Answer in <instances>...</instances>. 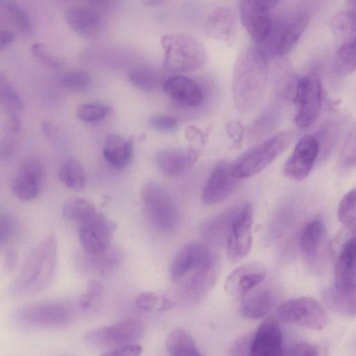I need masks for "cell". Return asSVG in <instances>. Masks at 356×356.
Masks as SVG:
<instances>
[{
    "instance_id": "cell-37",
    "label": "cell",
    "mask_w": 356,
    "mask_h": 356,
    "mask_svg": "<svg viewBox=\"0 0 356 356\" xmlns=\"http://www.w3.org/2000/svg\"><path fill=\"white\" fill-rule=\"evenodd\" d=\"M330 28L337 38L349 40L356 37V13L350 9L339 11L332 17Z\"/></svg>"
},
{
    "instance_id": "cell-30",
    "label": "cell",
    "mask_w": 356,
    "mask_h": 356,
    "mask_svg": "<svg viewBox=\"0 0 356 356\" xmlns=\"http://www.w3.org/2000/svg\"><path fill=\"white\" fill-rule=\"evenodd\" d=\"M165 345L170 356H202L191 336L182 329L171 331Z\"/></svg>"
},
{
    "instance_id": "cell-41",
    "label": "cell",
    "mask_w": 356,
    "mask_h": 356,
    "mask_svg": "<svg viewBox=\"0 0 356 356\" xmlns=\"http://www.w3.org/2000/svg\"><path fill=\"white\" fill-rule=\"evenodd\" d=\"M337 216L339 220L346 227L356 224V188L348 191L341 200Z\"/></svg>"
},
{
    "instance_id": "cell-46",
    "label": "cell",
    "mask_w": 356,
    "mask_h": 356,
    "mask_svg": "<svg viewBox=\"0 0 356 356\" xmlns=\"http://www.w3.org/2000/svg\"><path fill=\"white\" fill-rule=\"evenodd\" d=\"M339 122H329L327 125H325L321 131L320 138H317L319 147L320 152L323 151L327 152L331 148L333 142H334L339 133Z\"/></svg>"
},
{
    "instance_id": "cell-38",
    "label": "cell",
    "mask_w": 356,
    "mask_h": 356,
    "mask_svg": "<svg viewBox=\"0 0 356 356\" xmlns=\"http://www.w3.org/2000/svg\"><path fill=\"white\" fill-rule=\"evenodd\" d=\"M3 8L10 22L21 33L29 34L33 24L28 11L15 1H2Z\"/></svg>"
},
{
    "instance_id": "cell-14",
    "label": "cell",
    "mask_w": 356,
    "mask_h": 356,
    "mask_svg": "<svg viewBox=\"0 0 356 356\" xmlns=\"http://www.w3.org/2000/svg\"><path fill=\"white\" fill-rule=\"evenodd\" d=\"M143 333L144 327L141 322L135 319H127L92 330L84 337L92 344L119 346L134 343L140 339Z\"/></svg>"
},
{
    "instance_id": "cell-31",
    "label": "cell",
    "mask_w": 356,
    "mask_h": 356,
    "mask_svg": "<svg viewBox=\"0 0 356 356\" xmlns=\"http://www.w3.org/2000/svg\"><path fill=\"white\" fill-rule=\"evenodd\" d=\"M279 118L278 111L274 106L266 108L250 124L247 136L252 141L265 138L277 126Z\"/></svg>"
},
{
    "instance_id": "cell-49",
    "label": "cell",
    "mask_w": 356,
    "mask_h": 356,
    "mask_svg": "<svg viewBox=\"0 0 356 356\" xmlns=\"http://www.w3.org/2000/svg\"><path fill=\"white\" fill-rule=\"evenodd\" d=\"M148 124L159 131L170 133L176 129L178 122L172 116L154 115L149 118Z\"/></svg>"
},
{
    "instance_id": "cell-53",
    "label": "cell",
    "mask_w": 356,
    "mask_h": 356,
    "mask_svg": "<svg viewBox=\"0 0 356 356\" xmlns=\"http://www.w3.org/2000/svg\"><path fill=\"white\" fill-rule=\"evenodd\" d=\"M252 338L243 337L237 340L231 349L232 356H250Z\"/></svg>"
},
{
    "instance_id": "cell-15",
    "label": "cell",
    "mask_w": 356,
    "mask_h": 356,
    "mask_svg": "<svg viewBox=\"0 0 356 356\" xmlns=\"http://www.w3.org/2000/svg\"><path fill=\"white\" fill-rule=\"evenodd\" d=\"M320 153V147L316 137L307 134L296 143L291 154L285 162L283 172L288 178L302 181L312 170Z\"/></svg>"
},
{
    "instance_id": "cell-58",
    "label": "cell",
    "mask_w": 356,
    "mask_h": 356,
    "mask_svg": "<svg viewBox=\"0 0 356 356\" xmlns=\"http://www.w3.org/2000/svg\"><path fill=\"white\" fill-rule=\"evenodd\" d=\"M42 131L43 133L49 138H51L55 135V129L52 124L49 122L44 121L42 123Z\"/></svg>"
},
{
    "instance_id": "cell-2",
    "label": "cell",
    "mask_w": 356,
    "mask_h": 356,
    "mask_svg": "<svg viewBox=\"0 0 356 356\" xmlns=\"http://www.w3.org/2000/svg\"><path fill=\"white\" fill-rule=\"evenodd\" d=\"M57 264V241L51 234L29 252L10 286V293L22 296L45 290L54 279Z\"/></svg>"
},
{
    "instance_id": "cell-25",
    "label": "cell",
    "mask_w": 356,
    "mask_h": 356,
    "mask_svg": "<svg viewBox=\"0 0 356 356\" xmlns=\"http://www.w3.org/2000/svg\"><path fill=\"white\" fill-rule=\"evenodd\" d=\"M65 18L69 26L76 33L86 38L97 33L102 26L99 13L90 7L70 6L65 11Z\"/></svg>"
},
{
    "instance_id": "cell-18",
    "label": "cell",
    "mask_w": 356,
    "mask_h": 356,
    "mask_svg": "<svg viewBox=\"0 0 356 356\" xmlns=\"http://www.w3.org/2000/svg\"><path fill=\"white\" fill-rule=\"evenodd\" d=\"M238 180L233 174L232 163L220 162L213 169L204 187L203 203L211 205L224 201L234 191Z\"/></svg>"
},
{
    "instance_id": "cell-1",
    "label": "cell",
    "mask_w": 356,
    "mask_h": 356,
    "mask_svg": "<svg viewBox=\"0 0 356 356\" xmlns=\"http://www.w3.org/2000/svg\"><path fill=\"white\" fill-rule=\"evenodd\" d=\"M268 56L257 45L243 49L233 68L232 93L238 111L248 114L262 101L268 79Z\"/></svg>"
},
{
    "instance_id": "cell-56",
    "label": "cell",
    "mask_w": 356,
    "mask_h": 356,
    "mask_svg": "<svg viewBox=\"0 0 356 356\" xmlns=\"http://www.w3.org/2000/svg\"><path fill=\"white\" fill-rule=\"evenodd\" d=\"M186 135L189 140L195 141H204V133L200 129L194 126H189L186 128Z\"/></svg>"
},
{
    "instance_id": "cell-6",
    "label": "cell",
    "mask_w": 356,
    "mask_h": 356,
    "mask_svg": "<svg viewBox=\"0 0 356 356\" xmlns=\"http://www.w3.org/2000/svg\"><path fill=\"white\" fill-rule=\"evenodd\" d=\"M141 198L147 216L157 231L168 234L175 230L179 222L178 208L162 186L154 181L147 182L142 188Z\"/></svg>"
},
{
    "instance_id": "cell-33",
    "label": "cell",
    "mask_w": 356,
    "mask_h": 356,
    "mask_svg": "<svg viewBox=\"0 0 356 356\" xmlns=\"http://www.w3.org/2000/svg\"><path fill=\"white\" fill-rule=\"evenodd\" d=\"M128 79L136 88L145 91L156 89L161 82L160 72L148 65L133 67L128 73Z\"/></svg>"
},
{
    "instance_id": "cell-32",
    "label": "cell",
    "mask_w": 356,
    "mask_h": 356,
    "mask_svg": "<svg viewBox=\"0 0 356 356\" xmlns=\"http://www.w3.org/2000/svg\"><path fill=\"white\" fill-rule=\"evenodd\" d=\"M122 261L121 252L111 247L106 251L97 254H86L85 264L87 270L104 275L115 270Z\"/></svg>"
},
{
    "instance_id": "cell-13",
    "label": "cell",
    "mask_w": 356,
    "mask_h": 356,
    "mask_svg": "<svg viewBox=\"0 0 356 356\" xmlns=\"http://www.w3.org/2000/svg\"><path fill=\"white\" fill-rule=\"evenodd\" d=\"M219 270L218 259H212L193 269L179 280L178 293L186 303L195 304L201 301L213 286Z\"/></svg>"
},
{
    "instance_id": "cell-22",
    "label": "cell",
    "mask_w": 356,
    "mask_h": 356,
    "mask_svg": "<svg viewBox=\"0 0 356 356\" xmlns=\"http://www.w3.org/2000/svg\"><path fill=\"white\" fill-rule=\"evenodd\" d=\"M200 152L195 148H165L155 156L159 170L170 177L180 176L189 170L197 161Z\"/></svg>"
},
{
    "instance_id": "cell-36",
    "label": "cell",
    "mask_w": 356,
    "mask_h": 356,
    "mask_svg": "<svg viewBox=\"0 0 356 356\" xmlns=\"http://www.w3.org/2000/svg\"><path fill=\"white\" fill-rule=\"evenodd\" d=\"M58 177L64 185L74 191L82 190L86 183V173L81 163L74 159L66 161L60 167Z\"/></svg>"
},
{
    "instance_id": "cell-28",
    "label": "cell",
    "mask_w": 356,
    "mask_h": 356,
    "mask_svg": "<svg viewBox=\"0 0 356 356\" xmlns=\"http://www.w3.org/2000/svg\"><path fill=\"white\" fill-rule=\"evenodd\" d=\"M325 304L333 312L347 317H356V287L341 290L334 286L325 289L322 293Z\"/></svg>"
},
{
    "instance_id": "cell-23",
    "label": "cell",
    "mask_w": 356,
    "mask_h": 356,
    "mask_svg": "<svg viewBox=\"0 0 356 356\" xmlns=\"http://www.w3.org/2000/svg\"><path fill=\"white\" fill-rule=\"evenodd\" d=\"M162 88L170 99L184 106H198L204 99L199 86L193 80L182 75L168 77L163 82Z\"/></svg>"
},
{
    "instance_id": "cell-5",
    "label": "cell",
    "mask_w": 356,
    "mask_h": 356,
    "mask_svg": "<svg viewBox=\"0 0 356 356\" xmlns=\"http://www.w3.org/2000/svg\"><path fill=\"white\" fill-rule=\"evenodd\" d=\"M291 140V133L282 131L247 149L232 163L234 175L241 179L260 172L285 151Z\"/></svg>"
},
{
    "instance_id": "cell-12",
    "label": "cell",
    "mask_w": 356,
    "mask_h": 356,
    "mask_svg": "<svg viewBox=\"0 0 356 356\" xmlns=\"http://www.w3.org/2000/svg\"><path fill=\"white\" fill-rule=\"evenodd\" d=\"M79 225V239L86 254H97L111 248L117 225L104 214L97 211Z\"/></svg>"
},
{
    "instance_id": "cell-61",
    "label": "cell",
    "mask_w": 356,
    "mask_h": 356,
    "mask_svg": "<svg viewBox=\"0 0 356 356\" xmlns=\"http://www.w3.org/2000/svg\"><path fill=\"white\" fill-rule=\"evenodd\" d=\"M165 1H161V0H154V1H145V3H151V4H159V3H164Z\"/></svg>"
},
{
    "instance_id": "cell-21",
    "label": "cell",
    "mask_w": 356,
    "mask_h": 356,
    "mask_svg": "<svg viewBox=\"0 0 356 356\" xmlns=\"http://www.w3.org/2000/svg\"><path fill=\"white\" fill-rule=\"evenodd\" d=\"M282 333L277 320L266 318L252 337L250 356H284Z\"/></svg>"
},
{
    "instance_id": "cell-42",
    "label": "cell",
    "mask_w": 356,
    "mask_h": 356,
    "mask_svg": "<svg viewBox=\"0 0 356 356\" xmlns=\"http://www.w3.org/2000/svg\"><path fill=\"white\" fill-rule=\"evenodd\" d=\"M109 106L99 102L79 104L76 108L77 117L85 122H96L104 118L111 112Z\"/></svg>"
},
{
    "instance_id": "cell-26",
    "label": "cell",
    "mask_w": 356,
    "mask_h": 356,
    "mask_svg": "<svg viewBox=\"0 0 356 356\" xmlns=\"http://www.w3.org/2000/svg\"><path fill=\"white\" fill-rule=\"evenodd\" d=\"M236 13L227 6H219L208 16L205 23V31L210 38L229 41L236 27Z\"/></svg>"
},
{
    "instance_id": "cell-52",
    "label": "cell",
    "mask_w": 356,
    "mask_h": 356,
    "mask_svg": "<svg viewBox=\"0 0 356 356\" xmlns=\"http://www.w3.org/2000/svg\"><path fill=\"white\" fill-rule=\"evenodd\" d=\"M142 348L134 343L117 346L104 353L102 356H140Z\"/></svg>"
},
{
    "instance_id": "cell-55",
    "label": "cell",
    "mask_w": 356,
    "mask_h": 356,
    "mask_svg": "<svg viewBox=\"0 0 356 356\" xmlns=\"http://www.w3.org/2000/svg\"><path fill=\"white\" fill-rule=\"evenodd\" d=\"M17 262V255L16 252L10 250L8 251L5 255L3 259V270L6 273H9L12 271Z\"/></svg>"
},
{
    "instance_id": "cell-43",
    "label": "cell",
    "mask_w": 356,
    "mask_h": 356,
    "mask_svg": "<svg viewBox=\"0 0 356 356\" xmlns=\"http://www.w3.org/2000/svg\"><path fill=\"white\" fill-rule=\"evenodd\" d=\"M90 82L88 72L81 70L67 71L59 77V83L65 88L79 91L86 89Z\"/></svg>"
},
{
    "instance_id": "cell-9",
    "label": "cell",
    "mask_w": 356,
    "mask_h": 356,
    "mask_svg": "<svg viewBox=\"0 0 356 356\" xmlns=\"http://www.w3.org/2000/svg\"><path fill=\"white\" fill-rule=\"evenodd\" d=\"M72 316L73 312L69 305L57 301L26 304L15 313L18 323L35 327L61 326L70 322Z\"/></svg>"
},
{
    "instance_id": "cell-44",
    "label": "cell",
    "mask_w": 356,
    "mask_h": 356,
    "mask_svg": "<svg viewBox=\"0 0 356 356\" xmlns=\"http://www.w3.org/2000/svg\"><path fill=\"white\" fill-rule=\"evenodd\" d=\"M102 293V286L97 280H90L83 294L79 301V306L82 310H88L99 301Z\"/></svg>"
},
{
    "instance_id": "cell-19",
    "label": "cell",
    "mask_w": 356,
    "mask_h": 356,
    "mask_svg": "<svg viewBox=\"0 0 356 356\" xmlns=\"http://www.w3.org/2000/svg\"><path fill=\"white\" fill-rule=\"evenodd\" d=\"M338 243L342 242L334 266V286L341 290L356 287V238L345 232Z\"/></svg>"
},
{
    "instance_id": "cell-54",
    "label": "cell",
    "mask_w": 356,
    "mask_h": 356,
    "mask_svg": "<svg viewBox=\"0 0 356 356\" xmlns=\"http://www.w3.org/2000/svg\"><path fill=\"white\" fill-rule=\"evenodd\" d=\"M225 131L227 135L238 143L242 140L245 128L239 120H232L226 124Z\"/></svg>"
},
{
    "instance_id": "cell-59",
    "label": "cell",
    "mask_w": 356,
    "mask_h": 356,
    "mask_svg": "<svg viewBox=\"0 0 356 356\" xmlns=\"http://www.w3.org/2000/svg\"><path fill=\"white\" fill-rule=\"evenodd\" d=\"M346 228L348 229V230H347V232H345L346 234H348V235L356 238V224H355L354 225H353L350 227H346Z\"/></svg>"
},
{
    "instance_id": "cell-8",
    "label": "cell",
    "mask_w": 356,
    "mask_h": 356,
    "mask_svg": "<svg viewBox=\"0 0 356 356\" xmlns=\"http://www.w3.org/2000/svg\"><path fill=\"white\" fill-rule=\"evenodd\" d=\"M276 316L282 323L313 330L323 329L328 324L325 309L315 299L309 297L285 301L277 308Z\"/></svg>"
},
{
    "instance_id": "cell-39",
    "label": "cell",
    "mask_w": 356,
    "mask_h": 356,
    "mask_svg": "<svg viewBox=\"0 0 356 356\" xmlns=\"http://www.w3.org/2000/svg\"><path fill=\"white\" fill-rule=\"evenodd\" d=\"M236 209L223 213L208 222L204 227L205 237L212 242H219L228 234Z\"/></svg>"
},
{
    "instance_id": "cell-7",
    "label": "cell",
    "mask_w": 356,
    "mask_h": 356,
    "mask_svg": "<svg viewBox=\"0 0 356 356\" xmlns=\"http://www.w3.org/2000/svg\"><path fill=\"white\" fill-rule=\"evenodd\" d=\"M293 100L296 106V125L302 128L312 125L319 115L323 103V87L318 72L312 71L298 79Z\"/></svg>"
},
{
    "instance_id": "cell-34",
    "label": "cell",
    "mask_w": 356,
    "mask_h": 356,
    "mask_svg": "<svg viewBox=\"0 0 356 356\" xmlns=\"http://www.w3.org/2000/svg\"><path fill=\"white\" fill-rule=\"evenodd\" d=\"M332 67L339 75H348L356 71V37L348 40L335 53Z\"/></svg>"
},
{
    "instance_id": "cell-29",
    "label": "cell",
    "mask_w": 356,
    "mask_h": 356,
    "mask_svg": "<svg viewBox=\"0 0 356 356\" xmlns=\"http://www.w3.org/2000/svg\"><path fill=\"white\" fill-rule=\"evenodd\" d=\"M274 305V297L267 289L257 291L245 297L241 305L243 318L256 320L265 316Z\"/></svg>"
},
{
    "instance_id": "cell-3",
    "label": "cell",
    "mask_w": 356,
    "mask_h": 356,
    "mask_svg": "<svg viewBox=\"0 0 356 356\" xmlns=\"http://www.w3.org/2000/svg\"><path fill=\"white\" fill-rule=\"evenodd\" d=\"M309 19V16L304 10L291 7L278 8L277 5L272 10L268 38L260 47L268 57L281 58L285 56L305 31Z\"/></svg>"
},
{
    "instance_id": "cell-50",
    "label": "cell",
    "mask_w": 356,
    "mask_h": 356,
    "mask_svg": "<svg viewBox=\"0 0 356 356\" xmlns=\"http://www.w3.org/2000/svg\"><path fill=\"white\" fill-rule=\"evenodd\" d=\"M17 224L15 219L8 213L0 216V244L6 243L15 234Z\"/></svg>"
},
{
    "instance_id": "cell-24",
    "label": "cell",
    "mask_w": 356,
    "mask_h": 356,
    "mask_svg": "<svg viewBox=\"0 0 356 356\" xmlns=\"http://www.w3.org/2000/svg\"><path fill=\"white\" fill-rule=\"evenodd\" d=\"M326 241V227L321 220H313L304 227L300 234L299 246L304 259L309 266L316 265L321 259Z\"/></svg>"
},
{
    "instance_id": "cell-40",
    "label": "cell",
    "mask_w": 356,
    "mask_h": 356,
    "mask_svg": "<svg viewBox=\"0 0 356 356\" xmlns=\"http://www.w3.org/2000/svg\"><path fill=\"white\" fill-rule=\"evenodd\" d=\"M0 95L10 119L18 118L17 113L23 106L22 99L18 92L6 80L1 78Z\"/></svg>"
},
{
    "instance_id": "cell-60",
    "label": "cell",
    "mask_w": 356,
    "mask_h": 356,
    "mask_svg": "<svg viewBox=\"0 0 356 356\" xmlns=\"http://www.w3.org/2000/svg\"><path fill=\"white\" fill-rule=\"evenodd\" d=\"M348 9L352 10L356 13V1H348Z\"/></svg>"
},
{
    "instance_id": "cell-10",
    "label": "cell",
    "mask_w": 356,
    "mask_h": 356,
    "mask_svg": "<svg viewBox=\"0 0 356 356\" xmlns=\"http://www.w3.org/2000/svg\"><path fill=\"white\" fill-rule=\"evenodd\" d=\"M280 1L243 0L238 2L241 21L246 31L259 45L266 41L271 26L272 10Z\"/></svg>"
},
{
    "instance_id": "cell-17",
    "label": "cell",
    "mask_w": 356,
    "mask_h": 356,
    "mask_svg": "<svg viewBox=\"0 0 356 356\" xmlns=\"http://www.w3.org/2000/svg\"><path fill=\"white\" fill-rule=\"evenodd\" d=\"M267 275V268L260 262L244 264L232 271L225 282V290L235 298L245 297Z\"/></svg>"
},
{
    "instance_id": "cell-35",
    "label": "cell",
    "mask_w": 356,
    "mask_h": 356,
    "mask_svg": "<svg viewBox=\"0 0 356 356\" xmlns=\"http://www.w3.org/2000/svg\"><path fill=\"white\" fill-rule=\"evenodd\" d=\"M98 210L90 200L80 197H72L65 201L63 206L62 214L67 220L79 224L90 217Z\"/></svg>"
},
{
    "instance_id": "cell-47",
    "label": "cell",
    "mask_w": 356,
    "mask_h": 356,
    "mask_svg": "<svg viewBox=\"0 0 356 356\" xmlns=\"http://www.w3.org/2000/svg\"><path fill=\"white\" fill-rule=\"evenodd\" d=\"M341 161L344 167L356 165V127L352 130L343 145Z\"/></svg>"
},
{
    "instance_id": "cell-11",
    "label": "cell",
    "mask_w": 356,
    "mask_h": 356,
    "mask_svg": "<svg viewBox=\"0 0 356 356\" xmlns=\"http://www.w3.org/2000/svg\"><path fill=\"white\" fill-rule=\"evenodd\" d=\"M253 209L246 202L236 209L227 236V255L231 261L245 257L252 244Z\"/></svg>"
},
{
    "instance_id": "cell-20",
    "label": "cell",
    "mask_w": 356,
    "mask_h": 356,
    "mask_svg": "<svg viewBox=\"0 0 356 356\" xmlns=\"http://www.w3.org/2000/svg\"><path fill=\"white\" fill-rule=\"evenodd\" d=\"M214 256L203 243L190 242L185 244L172 260L170 267L171 279L177 282L190 271L205 264Z\"/></svg>"
},
{
    "instance_id": "cell-27",
    "label": "cell",
    "mask_w": 356,
    "mask_h": 356,
    "mask_svg": "<svg viewBox=\"0 0 356 356\" xmlns=\"http://www.w3.org/2000/svg\"><path fill=\"white\" fill-rule=\"evenodd\" d=\"M133 154V143L129 139L115 134H110L105 138L103 156L113 168H126L131 163Z\"/></svg>"
},
{
    "instance_id": "cell-51",
    "label": "cell",
    "mask_w": 356,
    "mask_h": 356,
    "mask_svg": "<svg viewBox=\"0 0 356 356\" xmlns=\"http://www.w3.org/2000/svg\"><path fill=\"white\" fill-rule=\"evenodd\" d=\"M322 348L311 343H300L289 350L286 356H324Z\"/></svg>"
},
{
    "instance_id": "cell-48",
    "label": "cell",
    "mask_w": 356,
    "mask_h": 356,
    "mask_svg": "<svg viewBox=\"0 0 356 356\" xmlns=\"http://www.w3.org/2000/svg\"><path fill=\"white\" fill-rule=\"evenodd\" d=\"M164 296L154 292H143L136 298V307L141 311H151L156 309L160 311Z\"/></svg>"
},
{
    "instance_id": "cell-4",
    "label": "cell",
    "mask_w": 356,
    "mask_h": 356,
    "mask_svg": "<svg viewBox=\"0 0 356 356\" xmlns=\"http://www.w3.org/2000/svg\"><path fill=\"white\" fill-rule=\"evenodd\" d=\"M164 50L163 67L168 72L183 73L202 68L208 53L197 39L184 34H168L161 38Z\"/></svg>"
},
{
    "instance_id": "cell-45",
    "label": "cell",
    "mask_w": 356,
    "mask_h": 356,
    "mask_svg": "<svg viewBox=\"0 0 356 356\" xmlns=\"http://www.w3.org/2000/svg\"><path fill=\"white\" fill-rule=\"evenodd\" d=\"M31 51L38 60L48 67L59 68L63 65V61L43 43H33L31 47Z\"/></svg>"
},
{
    "instance_id": "cell-57",
    "label": "cell",
    "mask_w": 356,
    "mask_h": 356,
    "mask_svg": "<svg viewBox=\"0 0 356 356\" xmlns=\"http://www.w3.org/2000/svg\"><path fill=\"white\" fill-rule=\"evenodd\" d=\"M14 40V34L9 30L2 29L0 33V48L10 44Z\"/></svg>"
},
{
    "instance_id": "cell-16",
    "label": "cell",
    "mask_w": 356,
    "mask_h": 356,
    "mask_svg": "<svg viewBox=\"0 0 356 356\" xmlns=\"http://www.w3.org/2000/svg\"><path fill=\"white\" fill-rule=\"evenodd\" d=\"M44 178V167L34 156L24 159L19 164L12 184V191L24 202L35 199L39 194Z\"/></svg>"
}]
</instances>
